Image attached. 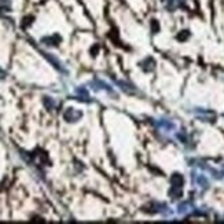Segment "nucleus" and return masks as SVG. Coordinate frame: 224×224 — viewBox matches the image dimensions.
<instances>
[{"instance_id":"obj_1","label":"nucleus","mask_w":224,"mask_h":224,"mask_svg":"<svg viewBox=\"0 0 224 224\" xmlns=\"http://www.w3.org/2000/svg\"><path fill=\"white\" fill-rule=\"evenodd\" d=\"M178 37H179V40H184V39L188 37V33H187V32H184V33H180V35L178 36Z\"/></svg>"}]
</instances>
